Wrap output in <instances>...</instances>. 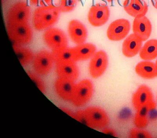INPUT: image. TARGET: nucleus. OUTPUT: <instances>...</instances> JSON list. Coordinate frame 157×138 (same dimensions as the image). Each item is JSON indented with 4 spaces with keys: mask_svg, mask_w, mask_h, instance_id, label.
<instances>
[{
    "mask_svg": "<svg viewBox=\"0 0 157 138\" xmlns=\"http://www.w3.org/2000/svg\"><path fill=\"white\" fill-rule=\"evenodd\" d=\"M71 116L89 127L95 129L105 128L110 122L107 112L100 107L92 106L71 114Z\"/></svg>",
    "mask_w": 157,
    "mask_h": 138,
    "instance_id": "nucleus-1",
    "label": "nucleus"
},
{
    "mask_svg": "<svg viewBox=\"0 0 157 138\" xmlns=\"http://www.w3.org/2000/svg\"><path fill=\"white\" fill-rule=\"evenodd\" d=\"M60 12L58 6L51 5L38 7L32 15L33 27L39 31L49 29L57 22Z\"/></svg>",
    "mask_w": 157,
    "mask_h": 138,
    "instance_id": "nucleus-2",
    "label": "nucleus"
},
{
    "mask_svg": "<svg viewBox=\"0 0 157 138\" xmlns=\"http://www.w3.org/2000/svg\"><path fill=\"white\" fill-rule=\"evenodd\" d=\"M31 10L29 5L25 2L15 3L10 8L6 15V25L29 23Z\"/></svg>",
    "mask_w": 157,
    "mask_h": 138,
    "instance_id": "nucleus-3",
    "label": "nucleus"
},
{
    "mask_svg": "<svg viewBox=\"0 0 157 138\" xmlns=\"http://www.w3.org/2000/svg\"><path fill=\"white\" fill-rule=\"evenodd\" d=\"M10 39L16 44L25 45L31 42L33 31L29 23L6 25Z\"/></svg>",
    "mask_w": 157,
    "mask_h": 138,
    "instance_id": "nucleus-4",
    "label": "nucleus"
},
{
    "mask_svg": "<svg viewBox=\"0 0 157 138\" xmlns=\"http://www.w3.org/2000/svg\"><path fill=\"white\" fill-rule=\"evenodd\" d=\"M45 43L55 53L68 47V41L65 33L57 28H50L43 35Z\"/></svg>",
    "mask_w": 157,
    "mask_h": 138,
    "instance_id": "nucleus-5",
    "label": "nucleus"
},
{
    "mask_svg": "<svg viewBox=\"0 0 157 138\" xmlns=\"http://www.w3.org/2000/svg\"><path fill=\"white\" fill-rule=\"evenodd\" d=\"M32 62L35 73L40 76H46L51 72L55 61L52 52L42 50L35 54Z\"/></svg>",
    "mask_w": 157,
    "mask_h": 138,
    "instance_id": "nucleus-6",
    "label": "nucleus"
},
{
    "mask_svg": "<svg viewBox=\"0 0 157 138\" xmlns=\"http://www.w3.org/2000/svg\"><path fill=\"white\" fill-rule=\"evenodd\" d=\"M93 93L94 86L92 81L88 79L82 80L75 85L71 102L75 107L83 106L90 101Z\"/></svg>",
    "mask_w": 157,
    "mask_h": 138,
    "instance_id": "nucleus-7",
    "label": "nucleus"
},
{
    "mask_svg": "<svg viewBox=\"0 0 157 138\" xmlns=\"http://www.w3.org/2000/svg\"><path fill=\"white\" fill-rule=\"evenodd\" d=\"M130 29V24L128 20L118 19L109 25L107 31V36L108 39L112 41H119L127 36Z\"/></svg>",
    "mask_w": 157,
    "mask_h": 138,
    "instance_id": "nucleus-8",
    "label": "nucleus"
},
{
    "mask_svg": "<svg viewBox=\"0 0 157 138\" xmlns=\"http://www.w3.org/2000/svg\"><path fill=\"white\" fill-rule=\"evenodd\" d=\"M109 7L104 4H97L91 7L88 12V22L92 26L100 27L104 25L110 18Z\"/></svg>",
    "mask_w": 157,
    "mask_h": 138,
    "instance_id": "nucleus-9",
    "label": "nucleus"
},
{
    "mask_svg": "<svg viewBox=\"0 0 157 138\" xmlns=\"http://www.w3.org/2000/svg\"><path fill=\"white\" fill-rule=\"evenodd\" d=\"M109 59L107 53L103 50L96 52L89 63V71L91 77L99 78L104 73L107 68Z\"/></svg>",
    "mask_w": 157,
    "mask_h": 138,
    "instance_id": "nucleus-10",
    "label": "nucleus"
},
{
    "mask_svg": "<svg viewBox=\"0 0 157 138\" xmlns=\"http://www.w3.org/2000/svg\"><path fill=\"white\" fill-rule=\"evenodd\" d=\"M69 36L75 44H83L87 38L88 32L83 24L77 20H72L69 22L68 26Z\"/></svg>",
    "mask_w": 157,
    "mask_h": 138,
    "instance_id": "nucleus-11",
    "label": "nucleus"
},
{
    "mask_svg": "<svg viewBox=\"0 0 157 138\" xmlns=\"http://www.w3.org/2000/svg\"><path fill=\"white\" fill-rule=\"evenodd\" d=\"M74 82L66 79L59 78L54 84L57 95L64 101L71 102L76 85Z\"/></svg>",
    "mask_w": 157,
    "mask_h": 138,
    "instance_id": "nucleus-12",
    "label": "nucleus"
},
{
    "mask_svg": "<svg viewBox=\"0 0 157 138\" xmlns=\"http://www.w3.org/2000/svg\"><path fill=\"white\" fill-rule=\"evenodd\" d=\"M133 33L139 37L143 41L149 38L152 30V26L150 20L145 16L136 18L132 25Z\"/></svg>",
    "mask_w": 157,
    "mask_h": 138,
    "instance_id": "nucleus-13",
    "label": "nucleus"
},
{
    "mask_svg": "<svg viewBox=\"0 0 157 138\" xmlns=\"http://www.w3.org/2000/svg\"><path fill=\"white\" fill-rule=\"evenodd\" d=\"M132 101L133 106L137 110L154 102L152 91L147 85L140 86L133 95Z\"/></svg>",
    "mask_w": 157,
    "mask_h": 138,
    "instance_id": "nucleus-14",
    "label": "nucleus"
},
{
    "mask_svg": "<svg viewBox=\"0 0 157 138\" xmlns=\"http://www.w3.org/2000/svg\"><path fill=\"white\" fill-rule=\"evenodd\" d=\"M123 7L127 13L135 18L145 16L148 11L147 3L141 0H125Z\"/></svg>",
    "mask_w": 157,
    "mask_h": 138,
    "instance_id": "nucleus-15",
    "label": "nucleus"
},
{
    "mask_svg": "<svg viewBox=\"0 0 157 138\" xmlns=\"http://www.w3.org/2000/svg\"><path fill=\"white\" fill-rule=\"evenodd\" d=\"M142 42V40L134 34L130 35L123 43V54L127 57H134L140 53Z\"/></svg>",
    "mask_w": 157,
    "mask_h": 138,
    "instance_id": "nucleus-16",
    "label": "nucleus"
},
{
    "mask_svg": "<svg viewBox=\"0 0 157 138\" xmlns=\"http://www.w3.org/2000/svg\"><path fill=\"white\" fill-rule=\"evenodd\" d=\"M75 62L57 63L56 72L59 78L75 81L79 74V69Z\"/></svg>",
    "mask_w": 157,
    "mask_h": 138,
    "instance_id": "nucleus-17",
    "label": "nucleus"
},
{
    "mask_svg": "<svg viewBox=\"0 0 157 138\" xmlns=\"http://www.w3.org/2000/svg\"><path fill=\"white\" fill-rule=\"evenodd\" d=\"M75 62L92 58L96 53V47L92 43H83L73 48Z\"/></svg>",
    "mask_w": 157,
    "mask_h": 138,
    "instance_id": "nucleus-18",
    "label": "nucleus"
},
{
    "mask_svg": "<svg viewBox=\"0 0 157 138\" xmlns=\"http://www.w3.org/2000/svg\"><path fill=\"white\" fill-rule=\"evenodd\" d=\"M135 71L137 75L145 79H152L157 77L156 65L152 62H140L136 66Z\"/></svg>",
    "mask_w": 157,
    "mask_h": 138,
    "instance_id": "nucleus-19",
    "label": "nucleus"
},
{
    "mask_svg": "<svg viewBox=\"0 0 157 138\" xmlns=\"http://www.w3.org/2000/svg\"><path fill=\"white\" fill-rule=\"evenodd\" d=\"M155 107V103L153 102L137 110L134 124L137 128L142 129L147 126L148 122V114Z\"/></svg>",
    "mask_w": 157,
    "mask_h": 138,
    "instance_id": "nucleus-20",
    "label": "nucleus"
},
{
    "mask_svg": "<svg viewBox=\"0 0 157 138\" xmlns=\"http://www.w3.org/2000/svg\"><path fill=\"white\" fill-rule=\"evenodd\" d=\"M13 47L22 66L26 67L33 61L35 54L30 49L16 44H14Z\"/></svg>",
    "mask_w": 157,
    "mask_h": 138,
    "instance_id": "nucleus-21",
    "label": "nucleus"
},
{
    "mask_svg": "<svg viewBox=\"0 0 157 138\" xmlns=\"http://www.w3.org/2000/svg\"><path fill=\"white\" fill-rule=\"evenodd\" d=\"M140 57L143 60H154L157 57V39L148 41L141 48L140 52Z\"/></svg>",
    "mask_w": 157,
    "mask_h": 138,
    "instance_id": "nucleus-22",
    "label": "nucleus"
},
{
    "mask_svg": "<svg viewBox=\"0 0 157 138\" xmlns=\"http://www.w3.org/2000/svg\"><path fill=\"white\" fill-rule=\"evenodd\" d=\"M56 64L75 62L74 60L73 48L67 47L59 51L53 53Z\"/></svg>",
    "mask_w": 157,
    "mask_h": 138,
    "instance_id": "nucleus-23",
    "label": "nucleus"
},
{
    "mask_svg": "<svg viewBox=\"0 0 157 138\" xmlns=\"http://www.w3.org/2000/svg\"><path fill=\"white\" fill-rule=\"evenodd\" d=\"M78 2V0H61L58 7L60 12H68L75 9Z\"/></svg>",
    "mask_w": 157,
    "mask_h": 138,
    "instance_id": "nucleus-24",
    "label": "nucleus"
},
{
    "mask_svg": "<svg viewBox=\"0 0 157 138\" xmlns=\"http://www.w3.org/2000/svg\"><path fill=\"white\" fill-rule=\"evenodd\" d=\"M28 74L40 91L43 93L45 92L46 89L45 84L43 80L39 77V75L37 73H34L29 71L28 72Z\"/></svg>",
    "mask_w": 157,
    "mask_h": 138,
    "instance_id": "nucleus-25",
    "label": "nucleus"
},
{
    "mask_svg": "<svg viewBox=\"0 0 157 138\" xmlns=\"http://www.w3.org/2000/svg\"><path fill=\"white\" fill-rule=\"evenodd\" d=\"M133 129L130 131V137L134 138H151V135L147 131L141 129Z\"/></svg>",
    "mask_w": 157,
    "mask_h": 138,
    "instance_id": "nucleus-26",
    "label": "nucleus"
},
{
    "mask_svg": "<svg viewBox=\"0 0 157 138\" xmlns=\"http://www.w3.org/2000/svg\"><path fill=\"white\" fill-rule=\"evenodd\" d=\"M32 5L40 6H48L51 5L52 0H30Z\"/></svg>",
    "mask_w": 157,
    "mask_h": 138,
    "instance_id": "nucleus-27",
    "label": "nucleus"
},
{
    "mask_svg": "<svg viewBox=\"0 0 157 138\" xmlns=\"http://www.w3.org/2000/svg\"><path fill=\"white\" fill-rule=\"evenodd\" d=\"M103 132L105 133L112 135V136H116V135L115 132L113 130H112V129H105V130L104 129V131Z\"/></svg>",
    "mask_w": 157,
    "mask_h": 138,
    "instance_id": "nucleus-28",
    "label": "nucleus"
},
{
    "mask_svg": "<svg viewBox=\"0 0 157 138\" xmlns=\"http://www.w3.org/2000/svg\"><path fill=\"white\" fill-rule=\"evenodd\" d=\"M153 6L157 9V0H151Z\"/></svg>",
    "mask_w": 157,
    "mask_h": 138,
    "instance_id": "nucleus-29",
    "label": "nucleus"
},
{
    "mask_svg": "<svg viewBox=\"0 0 157 138\" xmlns=\"http://www.w3.org/2000/svg\"><path fill=\"white\" fill-rule=\"evenodd\" d=\"M106 1H107V2H113L114 0H106Z\"/></svg>",
    "mask_w": 157,
    "mask_h": 138,
    "instance_id": "nucleus-30",
    "label": "nucleus"
},
{
    "mask_svg": "<svg viewBox=\"0 0 157 138\" xmlns=\"http://www.w3.org/2000/svg\"><path fill=\"white\" fill-rule=\"evenodd\" d=\"M155 65H156V66L157 68V60H156V62H155Z\"/></svg>",
    "mask_w": 157,
    "mask_h": 138,
    "instance_id": "nucleus-31",
    "label": "nucleus"
},
{
    "mask_svg": "<svg viewBox=\"0 0 157 138\" xmlns=\"http://www.w3.org/2000/svg\"><path fill=\"white\" fill-rule=\"evenodd\" d=\"M141 1H144V0H141Z\"/></svg>",
    "mask_w": 157,
    "mask_h": 138,
    "instance_id": "nucleus-32",
    "label": "nucleus"
}]
</instances>
